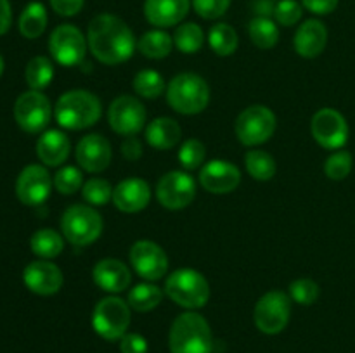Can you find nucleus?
I'll list each match as a JSON object with an SVG mask.
<instances>
[{
  "instance_id": "nucleus-1",
  "label": "nucleus",
  "mask_w": 355,
  "mask_h": 353,
  "mask_svg": "<svg viewBox=\"0 0 355 353\" xmlns=\"http://www.w3.org/2000/svg\"><path fill=\"white\" fill-rule=\"evenodd\" d=\"M87 44L99 62L116 66L134 55L137 42L123 19L114 14H99L87 28Z\"/></svg>"
},
{
  "instance_id": "nucleus-2",
  "label": "nucleus",
  "mask_w": 355,
  "mask_h": 353,
  "mask_svg": "<svg viewBox=\"0 0 355 353\" xmlns=\"http://www.w3.org/2000/svg\"><path fill=\"white\" fill-rule=\"evenodd\" d=\"M103 114V104L96 93L76 89L62 93L54 107V116L59 127L66 130H83L99 121Z\"/></svg>"
},
{
  "instance_id": "nucleus-3",
  "label": "nucleus",
  "mask_w": 355,
  "mask_h": 353,
  "mask_svg": "<svg viewBox=\"0 0 355 353\" xmlns=\"http://www.w3.org/2000/svg\"><path fill=\"white\" fill-rule=\"evenodd\" d=\"M170 353H211L214 336L207 318L198 311H184L173 320L168 334Z\"/></svg>"
},
{
  "instance_id": "nucleus-4",
  "label": "nucleus",
  "mask_w": 355,
  "mask_h": 353,
  "mask_svg": "<svg viewBox=\"0 0 355 353\" xmlns=\"http://www.w3.org/2000/svg\"><path fill=\"white\" fill-rule=\"evenodd\" d=\"M166 100L177 113L186 116L200 114L210 102V87L196 73H180L170 80Z\"/></svg>"
},
{
  "instance_id": "nucleus-5",
  "label": "nucleus",
  "mask_w": 355,
  "mask_h": 353,
  "mask_svg": "<svg viewBox=\"0 0 355 353\" xmlns=\"http://www.w3.org/2000/svg\"><path fill=\"white\" fill-rule=\"evenodd\" d=\"M165 294L187 310L203 308L210 300V284L194 269H179L165 280Z\"/></svg>"
},
{
  "instance_id": "nucleus-6",
  "label": "nucleus",
  "mask_w": 355,
  "mask_h": 353,
  "mask_svg": "<svg viewBox=\"0 0 355 353\" xmlns=\"http://www.w3.org/2000/svg\"><path fill=\"white\" fill-rule=\"evenodd\" d=\"M103 217L94 206L73 204L62 213L61 230L62 235L73 246H89L97 241L103 232Z\"/></svg>"
},
{
  "instance_id": "nucleus-7",
  "label": "nucleus",
  "mask_w": 355,
  "mask_h": 353,
  "mask_svg": "<svg viewBox=\"0 0 355 353\" xmlns=\"http://www.w3.org/2000/svg\"><path fill=\"white\" fill-rule=\"evenodd\" d=\"M130 305L118 296H106L92 311V327L106 341H120L130 325Z\"/></svg>"
},
{
  "instance_id": "nucleus-8",
  "label": "nucleus",
  "mask_w": 355,
  "mask_h": 353,
  "mask_svg": "<svg viewBox=\"0 0 355 353\" xmlns=\"http://www.w3.org/2000/svg\"><path fill=\"white\" fill-rule=\"evenodd\" d=\"M277 127L276 114L267 106H250L243 111L234 123L238 141L246 147H255L263 144L274 135Z\"/></svg>"
},
{
  "instance_id": "nucleus-9",
  "label": "nucleus",
  "mask_w": 355,
  "mask_h": 353,
  "mask_svg": "<svg viewBox=\"0 0 355 353\" xmlns=\"http://www.w3.org/2000/svg\"><path fill=\"white\" fill-rule=\"evenodd\" d=\"M291 298L283 291H269L255 305L253 318L263 334H279L284 331L291 317Z\"/></svg>"
},
{
  "instance_id": "nucleus-10",
  "label": "nucleus",
  "mask_w": 355,
  "mask_h": 353,
  "mask_svg": "<svg viewBox=\"0 0 355 353\" xmlns=\"http://www.w3.org/2000/svg\"><path fill=\"white\" fill-rule=\"evenodd\" d=\"M87 38L73 24H61L49 38V51L55 62L66 68L82 64L87 54Z\"/></svg>"
},
{
  "instance_id": "nucleus-11",
  "label": "nucleus",
  "mask_w": 355,
  "mask_h": 353,
  "mask_svg": "<svg viewBox=\"0 0 355 353\" xmlns=\"http://www.w3.org/2000/svg\"><path fill=\"white\" fill-rule=\"evenodd\" d=\"M14 118L28 134H40L52 118V107L47 97L38 90H28L14 104Z\"/></svg>"
},
{
  "instance_id": "nucleus-12",
  "label": "nucleus",
  "mask_w": 355,
  "mask_h": 353,
  "mask_svg": "<svg viewBox=\"0 0 355 353\" xmlns=\"http://www.w3.org/2000/svg\"><path fill=\"white\" fill-rule=\"evenodd\" d=\"M156 197L166 210H184L196 197V180L187 172H168L156 185Z\"/></svg>"
},
{
  "instance_id": "nucleus-13",
  "label": "nucleus",
  "mask_w": 355,
  "mask_h": 353,
  "mask_svg": "<svg viewBox=\"0 0 355 353\" xmlns=\"http://www.w3.org/2000/svg\"><path fill=\"white\" fill-rule=\"evenodd\" d=\"M148 113L137 97L120 96L111 102L107 111V123L118 135L132 137L146 127Z\"/></svg>"
},
{
  "instance_id": "nucleus-14",
  "label": "nucleus",
  "mask_w": 355,
  "mask_h": 353,
  "mask_svg": "<svg viewBox=\"0 0 355 353\" xmlns=\"http://www.w3.org/2000/svg\"><path fill=\"white\" fill-rule=\"evenodd\" d=\"M311 132L314 141L324 149H342L349 141V125L342 113L331 107L319 109L312 116Z\"/></svg>"
},
{
  "instance_id": "nucleus-15",
  "label": "nucleus",
  "mask_w": 355,
  "mask_h": 353,
  "mask_svg": "<svg viewBox=\"0 0 355 353\" xmlns=\"http://www.w3.org/2000/svg\"><path fill=\"white\" fill-rule=\"evenodd\" d=\"M130 263L137 275L142 279L155 282L165 277L168 272V256L163 251L162 246L156 242L142 239V241L134 242L130 249Z\"/></svg>"
},
{
  "instance_id": "nucleus-16",
  "label": "nucleus",
  "mask_w": 355,
  "mask_h": 353,
  "mask_svg": "<svg viewBox=\"0 0 355 353\" xmlns=\"http://www.w3.org/2000/svg\"><path fill=\"white\" fill-rule=\"evenodd\" d=\"M52 190V179L47 168L30 165L19 173L16 180V196L26 206H38L44 203Z\"/></svg>"
},
{
  "instance_id": "nucleus-17",
  "label": "nucleus",
  "mask_w": 355,
  "mask_h": 353,
  "mask_svg": "<svg viewBox=\"0 0 355 353\" xmlns=\"http://www.w3.org/2000/svg\"><path fill=\"white\" fill-rule=\"evenodd\" d=\"M76 163L89 173H101L110 166L113 151L104 135L89 134L76 144Z\"/></svg>"
},
{
  "instance_id": "nucleus-18",
  "label": "nucleus",
  "mask_w": 355,
  "mask_h": 353,
  "mask_svg": "<svg viewBox=\"0 0 355 353\" xmlns=\"http://www.w3.org/2000/svg\"><path fill=\"white\" fill-rule=\"evenodd\" d=\"M241 182L238 166L225 159H211L201 168L200 183L211 194H229Z\"/></svg>"
},
{
  "instance_id": "nucleus-19",
  "label": "nucleus",
  "mask_w": 355,
  "mask_h": 353,
  "mask_svg": "<svg viewBox=\"0 0 355 353\" xmlns=\"http://www.w3.org/2000/svg\"><path fill=\"white\" fill-rule=\"evenodd\" d=\"M23 280L31 293L40 294V296H51L61 289L64 277L55 263L47 262V260H37L24 269Z\"/></svg>"
},
{
  "instance_id": "nucleus-20",
  "label": "nucleus",
  "mask_w": 355,
  "mask_h": 353,
  "mask_svg": "<svg viewBox=\"0 0 355 353\" xmlns=\"http://www.w3.org/2000/svg\"><path fill=\"white\" fill-rule=\"evenodd\" d=\"M151 199V189L148 182L142 179H127L121 180L113 190V203L123 213H137L149 204Z\"/></svg>"
},
{
  "instance_id": "nucleus-21",
  "label": "nucleus",
  "mask_w": 355,
  "mask_h": 353,
  "mask_svg": "<svg viewBox=\"0 0 355 353\" xmlns=\"http://www.w3.org/2000/svg\"><path fill=\"white\" fill-rule=\"evenodd\" d=\"M191 0H146L144 16L153 26L170 28L186 19Z\"/></svg>"
},
{
  "instance_id": "nucleus-22",
  "label": "nucleus",
  "mask_w": 355,
  "mask_h": 353,
  "mask_svg": "<svg viewBox=\"0 0 355 353\" xmlns=\"http://www.w3.org/2000/svg\"><path fill=\"white\" fill-rule=\"evenodd\" d=\"M94 282L106 293H121L132 282L130 269L116 258H104L92 270Z\"/></svg>"
},
{
  "instance_id": "nucleus-23",
  "label": "nucleus",
  "mask_w": 355,
  "mask_h": 353,
  "mask_svg": "<svg viewBox=\"0 0 355 353\" xmlns=\"http://www.w3.org/2000/svg\"><path fill=\"white\" fill-rule=\"evenodd\" d=\"M295 51L300 57L314 59L324 52L328 44V28L319 19H307L295 33Z\"/></svg>"
},
{
  "instance_id": "nucleus-24",
  "label": "nucleus",
  "mask_w": 355,
  "mask_h": 353,
  "mask_svg": "<svg viewBox=\"0 0 355 353\" xmlns=\"http://www.w3.org/2000/svg\"><path fill=\"white\" fill-rule=\"evenodd\" d=\"M71 144L64 132L47 130L37 142V156L47 166H59L68 159Z\"/></svg>"
},
{
  "instance_id": "nucleus-25",
  "label": "nucleus",
  "mask_w": 355,
  "mask_h": 353,
  "mask_svg": "<svg viewBox=\"0 0 355 353\" xmlns=\"http://www.w3.org/2000/svg\"><path fill=\"white\" fill-rule=\"evenodd\" d=\"M182 128L173 118L159 116L146 127V142L156 151H168L179 144Z\"/></svg>"
},
{
  "instance_id": "nucleus-26",
  "label": "nucleus",
  "mask_w": 355,
  "mask_h": 353,
  "mask_svg": "<svg viewBox=\"0 0 355 353\" xmlns=\"http://www.w3.org/2000/svg\"><path fill=\"white\" fill-rule=\"evenodd\" d=\"M137 48L148 59L168 57L173 48V38L163 30L146 31L137 42Z\"/></svg>"
},
{
  "instance_id": "nucleus-27",
  "label": "nucleus",
  "mask_w": 355,
  "mask_h": 353,
  "mask_svg": "<svg viewBox=\"0 0 355 353\" xmlns=\"http://www.w3.org/2000/svg\"><path fill=\"white\" fill-rule=\"evenodd\" d=\"M162 300H163L162 287H158L156 284H151V282H142L132 287L130 293H128L127 303L130 305L132 310L146 314V311L155 310V308L162 303Z\"/></svg>"
},
{
  "instance_id": "nucleus-28",
  "label": "nucleus",
  "mask_w": 355,
  "mask_h": 353,
  "mask_svg": "<svg viewBox=\"0 0 355 353\" xmlns=\"http://www.w3.org/2000/svg\"><path fill=\"white\" fill-rule=\"evenodd\" d=\"M47 28V10L44 3L31 2L19 17V31L24 38H38Z\"/></svg>"
},
{
  "instance_id": "nucleus-29",
  "label": "nucleus",
  "mask_w": 355,
  "mask_h": 353,
  "mask_svg": "<svg viewBox=\"0 0 355 353\" xmlns=\"http://www.w3.org/2000/svg\"><path fill=\"white\" fill-rule=\"evenodd\" d=\"M208 44L215 54L220 55V57H227V55L234 54L236 48H238V33L227 23L214 24L208 31Z\"/></svg>"
},
{
  "instance_id": "nucleus-30",
  "label": "nucleus",
  "mask_w": 355,
  "mask_h": 353,
  "mask_svg": "<svg viewBox=\"0 0 355 353\" xmlns=\"http://www.w3.org/2000/svg\"><path fill=\"white\" fill-rule=\"evenodd\" d=\"M31 251L44 260L55 258L64 249V239L52 228H40L33 234L30 241Z\"/></svg>"
},
{
  "instance_id": "nucleus-31",
  "label": "nucleus",
  "mask_w": 355,
  "mask_h": 353,
  "mask_svg": "<svg viewBox=\"0 0 355 353\" xmlns=\"http://www.w3.org/2000/svg\"><path fill=\"white\" fill-rule=\"evenodd\" d=\"M245 166L250 176L259 182H267L276 175V159L262 149H252L245 156Z\"/></svg>"
},
{
  "instance_id": "nucleus-32",
  "label": "nucleus",
  "mask_w": 355,
  "mask_h": 353,
  "mask_svg": "<svg viewBox=\"0 0 355 353\" xmlns=\"http://www.w3.org/2000/svg\"><path fill=\"white\" fill-rule=\"evenodd\" d=\"M248 35L259 48H272L279 42V30L270 17H253L248 23Z\"/></svg>"
},
{
  "instance_id": "nucleus-33",
  "label": "nucleus",
  "mask_w": 355,
  "mask_h": 353,
  "mask_svg": "<svg viewBox=\"0 0 355 353\" xmlns=\"http://www.w3.org/2000/svg\"><path fill=\"white\" fill-rule=\"evenodd\" d=\"M173 45L182 54H196L205 45V33L200 24L184 23L173 33Z\"/></svg>"
},
{
  "instance_id": "nucleus-34",
  "label": "nucleus",
  "mask_w": 355,
  "mask_h": 353,
  "mask_svg": "<svg viewBox=\"0 0 355 353\" xmlns=\"http://www.w3.org/2000/svg\"><path fill=\"white\" fill-rule=\"evenodd\" d=\"M24 76H26V83L30 85V89L40 92L45 87L51 85L52 78H54V66H52L51 59L37 55L28 62Z\"/></svg>"
},
{
  "instance_id": "nucleus-35",
  "label": "nucleus",
  "mask_w": 355,
  "mask_h": 353,
  "mask_svg": "<svg viewBox=\"0 0 355 353\" xmlns=\"http://www.w3.org/2000/svg\"><path fill=\"white\" fill-rule=\"evenodd\" d=\"M132 87L135 93L144 99H158L165 92V80L155 69H142L135 75Z\"/></svg>"
},
{
  "instance_id": "nucleus-36",
  "label": "nucleus",
  "mask_w": 355,
  "mask_h": 353,
  "mask_svg": "<svg viewBox=\"0 0 355 353\" xmlns=\"http://www.w3.org/2000/svg\"><path fill=\"white\" fill-rule=\"evenodd\" d=\"M113 187L107 180L104 179H90L83 183L82 187V196L92 206H104L113 199Z\"/></svg>"
},
{
  "instance_id": "nucleus-37",
  "label": "nucleus",
  "mask_w": 355,
  "mask_h": 353,
  "mask_svg": "<svg viewBox=\"0 0 355 353\" xmlns=\"http://www.w3.org/2000/svg\"><path fill=\"white\" fill-rule=\"evenodd\" d=\"M207 158V147L198 138H187L179 149V161L187 172L198 170Z\"/></svg>"
},
{
  "instance_id": "nucleus-38",
  "label": "nucleus",
  "mask_w": 355,
  "mask_h": 353,
  "mask_svg": "<svg viewBox=\"0 0 355 353\" xmlns=\"http://www.w3.org/2000/svg\"><path fill=\"white\" fill-rule=\"evenodd\" d=\"M54 187L62 196H71L83 187V175L76 166H64L54 176Z\"/></svg>"
},
{
  "instance_id": "nucleus-39",
  "label": "nucleus",
  "mask_w": 355,
  "mask_h": 353,
  "mask_svg": "<svg viewBox=\"0 0 355 353\" xmlns=\"http://www.w3.org/2000/svg\"><path fill=\"white\" fill-rule=\"evenodd\" d=\"M352 154L349 151H338L329 156L324 163L326 176L331 180H343L352 172Z\"/></svg>"
},
{
  "instance_id": "nucleus-40",
  "label": "nucleus",
  "mask_w": 355,
  "mask_h": 353,
  "mask_svg": "<svg viewBox=\"0 0 355 353\" xmlns=\"http://www.w3.org/2000/svg\"><path fill=\"white\" fill-rule=\"evenodd\" d=\"M290 298L298 305H312L319 298V286L312 279H297L290 284Z\"/></svg>"
},
{
  "instance_id": "nucleus-41",
  "label": "nucleus",
  "mask_w": 355,
  "mask_h": 353,
  "mask_svg": "<svg viewBox=\"0 0 355 353\" xmlns=\"http://www.w3.org/2000/svg\"><path fill=\"white\" fill-rule=\"evenodd\" d=\"M302 14H304V9L297 0H281L274 9L276 23H279L281 26H293L302 19Z\"/></svg>"
},
{
  "instance_id": "nucleus-42",
  "label": "nucleus",
  "mask_w": 355,
  "mask_h": 353,
  "mask_svg": "<svg viewBox=\"0 0 355 353\" xmlns=\"http://www.w3.org/2000/svg\"><path fill=\"white\" fill-rule=\"evenodd\" d=\"M193 9L203 19H218L231 7V0H191Z\"/></svg>"
},
{
  "instance_id": "nucleus-43",
  "label": "nucleus",
  "mask_w": 355,
  "mask_h": 353,
  "mask_svg": "<svg viewBox=\"0 0 355 353\" xmlns=\"http://www.w3.org/2000/svg\"><path fill=\"white\" fill-rule=\"evenodd\" d=\"M120 352L121 353H148V341L142 334L137 332H127L120 339Z\"/></svg>"
},
{
  "instance_id": "nucleus-44",
  "label": "nucleus",
  "mask_w": 355,
  "mask_h": 353,
  "mask_svg": "<svg viewBox=\"0 0 355 353\" xmlns=\"http://www.w3.org/2000/svg\"><path fill=\"white\" fill-rule=\"evenodd\" d=\"M83 3H85V0H51L54 12L64 17L76 16L83 9Z\"/></svg>"
},
{
  "instance_id": "nucleus-45",
  "label": "nucleus",
  "mask_w": 355,
  "mask_h": 353,
  "mask_svg": "<svg viewBox=\"0 0 355 353\" xmlns=\"http://www.w3.org/2000/svg\"><path fill=\"white\" fill-rule=\"evenodd\" d=\"M338 2L340 0H302L305 9L312 14H318V16L331 14L338 7Z\"/></svg>"
},
{
  "instance_id": "nucleus-46",
  "label": "nucleus",
  "mask_w": 355,
  "mask_h": 353,
  "mask_svg": "<svg viewBox=\"0 0 355 353\" xmlns=\"http://www.w3.org/2000/svg\"><path fill=\"white\" fill-rule=\"evenodd\" d=\"M142 142L139 141L135 135H132V137H125V141L121 142V154H123L125 159H128V161H137L139 158L142 156Z\"/></svg>"
},
{
  "instance_id": "nucleus-47",
  "label": "nucleus",
  "mask_w": 355,
  "mask_h": 353,
  "mask_svg": "<svg viewBox=\"0 0 355 353\" xmlns=\"http://www.w3.org/2000/svg\"><path fill=\"white\" fill-rule=\"evenodd\" d=\"M10 21H12V10L9 0H0V35L9 30Z\"/></svg>"
},
{
  "instance_id": "nucleus-48",
  "label": "nucleus",
  "mask_w": 355,
  "mask_h": 353,
  "mask_svg": "<svg viewBox=\"0 0 355 353\" xmlns=\"http://www.w3.org/2000/svg\"><path fill=\"white\" fill-rule=\"evenodd\" d=\"M252 7H253V12H255L257 16L270 17V16H274L276 3H274L272 0H255Z\"/></svg>"
},
{
  "instance_id": "nucleus-49",
  "label": "nucleus",
  "mask_w": 355,
  "mask_h": 353,
  "mask_svg": "<svg viewBox=\"0 0 355 353\" xmlns=\"http://www.w3.org/2000/svg\"><path fill=\"white\" fill-rule=\"evenodd\" d=\"M2 71H3V59L2 55H0V75H2Z\"/></svg>"
}]
</instances>
